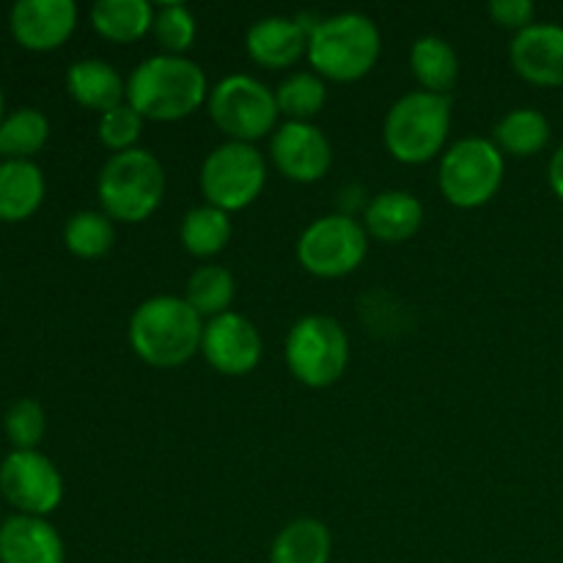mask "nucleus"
I'll return each mask as SVG.
<instances>
[{
	"instance_id": "obj_20",
	"label": "nucleus",
	"mask_w": 563,
	"mask_h": 563,
	"mask_svg": "<svg viewBox=\"0 0 563 563\" xmlns=\"http://www.w3.org/2000/svg\"><path fill=\"white\" fill-rule=\"evenodd\" d=\"M44 174L33 159H3L0 163V220L20 223L44 201Z\"/></svg>"
},
{
	"instance_id": "obj_21",
	"label": "nucleus",
	"mask_w": 563,
	"mask_h": 563,
	"mask_svg": "<svg viewBox=\"0 0 563 563\" xmlns=\"http://www.w3.org/2000/svg\"><path fill=\"white\" fill-rule=\"evenodd\" d=\"M333 537L317 517H297L280 528L269 548V563H330Z\"/></svg>"
},
{
	"instance_id": "obj_18",
	"label": "nucleus",
	"mask_w": 563,
	"mask_h": 563,
	"mask_svg": "<svg viewBox=\"0 0 563 563\" xmlns=\"http://www.w3.org/2000/svg\"><path fill=\"white\" fill-rule=\"evenodd\" d=\"M423 225V203L407 190L377 192L366 203L363 229L368 236L385 245H399L416 236Z\"/></svg>"
},
{
	"instance_id": "obj_26",
	"label": "nucleus",
	"mask_w": 563,
	"mask_h": 563,
	"mask_svg": "<svg viewBox=\"0 0 563 563\" xmlns=\"http://www.w3.org/2000/svg\"><path fill=\"white\" fill-rule=\"evenodd\" d=\"M236 297V280L220 264H203L187 278L185 300L201 319H214L220 313L231 311V302Z\"/></svg>"
},
{
	"instance_id": "obj_30",
	"label": "nucleus",
	"mask_w": 563,
	"mask_h": 563,
	"mask_svg": "<svg viewBox=\"0 0 563 563\" xmlns=\"http://www.w3.org/2000/svg\"><path fill=\"white\" fill-rule=\"evenodd\" d=\"M152 33L165 55H185L196 44L198 20L185 3H163L154 9Z\"/></svg>"
},
{
	"instance_id": "obj_27",
	"label": "nucleus",
	"mask_w": 563,
	"mask_h": 563,
	"mask_svg": "<svg viewBox=\"0 0 563 563\" xmlns=\"http://www.w3.org/2000/svg\"><path fill=\"white\" fill-rule=\"evenodd\" d=\"M275 102L286 121H313L328 104V80L317 71H291L275 88Z\"/></svg>"
},
{
	"instance_id": "obj_11",
	"label": "nucleus",
	"mask_w": 563,
	"mask_h": 563,
	"mask_svg": "<svg viewBox=\"0 0 563 563\" xmlns=\"http://www.w3.org/2000/svg\"><path fill=\"white\" fill-rule=\"evenodd\" d=\"M0 493L20 515L47 517L64 500V478L38 451H11L0 462Z\"/></svg>"
},
{
	"instance_id": "obj_34",
	"label": "nucleus",
	"mask_w": 563,
	"mask_h": 563,
	"mask_svg": "<svg viewBox=\"0 0 563 563\" xmlns=\"http://www.w3.org/2000/svg\"><path fill=\"white\" fill-rule=\"evenodd\" d=\"M548 181H550V190L563 201V143L555 148V154L550 157L548 165Z\"/></svg>"
},
{
	"instance_id": "obj_6",
	"label": "nucleus",
	"mask_w": 563,
	"mask_h": 563,
	"mask_svg": "<svg viewBox=\"0 0 563 563\" xmlns=\"http://www.w3.org/2000/svg\"><path fill=\"white\" fill-rule=\"evenodd\" d=\"M284 357L297 383L313 390L330 388L350 366V335L339 319L308 313L291 324Z\"/></svg>"
},
{
	"instance_id": "obj_28",
	"label": "nucleus",
	"mask_w": 563,
	"mask_h": 563,
	"mask_svg": "<svg viewBox=\"0 0 563 563\" xmlns=\"http://www.w3.org/2000/svg\"><path fill=\"white\" fill-rule=\"evenodd\" d=\"M49 137V121L36 108H16L0 124V157L31 159Z\"/></svg>"
},
{
	"instance_id": "obj_1",
	"label": "nucleus",
	"mask_w": 563,
	"mask_h": 563,
	"mask_svg": "<svg viewBox=\"0 0 563 563\" xmlns=\"http://www.w3.org/2000/svg\"><path fill=\"white\" fill-rule=\"evenodd\" d=\"M207 71L187 55L157 53L126 77V102L146 121H181L209 99Z\"/></svg>"
},
{
	"instance_id": "obj_7",
	"label": "nucleus",
	"mask_w": 563,
	"mask_h": 563,
	"mask_svg": "<svg viewBox=\"0 0 563 563\" xmlns=\"http://www.w3.org/2000/svg\"><path fill=\"white\" fill-rule=\"evenodd\" d=\"M506 157L493 137H462L440 157L438 185L445 201L456 209H478L504 187Z\"/></svg>"
},
{
	"instance_id": "obj_15",
	"label": "nucleus",
	"mask_w": 563,
	"mask_h": 563,
	"mask_svg": "<svg viewBox=\"0 0 563 563\" xmlns=\"http://www.w3.org/2000/svg\"><path fill=\"white\" fill-rule=\"evenodd\" d=\"M509 58L517 75L531 86H563V25L533 22L526 31L515 33Z\"/></svg>"
},
{
	"instance_id": "obj_13",
	"label": "nucleus",
	"mask_w": 563,
	"mask_h": 563,
	"mask_svg": "<svg viewBox=\"0 0 563 563\" xmlns=\"http://www.w3.org/2000/svg\"><path fill=\"white\" fill-rule=\"evenodd\" d=\"M269 157L286 179L313 185L333 165V146L313 121H284L269 137Z\"/></svg>"
},
{
	"instance_id": "obj_10",
	"label": "nucleus",
	"mask_w": 563,
	"mask_h": 563,
	"mask_svg": "<svg viewBox=\"0 0 563 563\" xmlns=\"http://www.w3.org/2000/svg\"><path fill=\"white\" fill-rule=\"evenodd\" d=\"M368 240V231L352 214H322L297 240V262L313 278H346L366 262Z\"/></svg>"
},
{
	"instance_id": "obj_22",
	"label": "nucleus",
	"mask_w": 563,
	"mask_h": 563,
	"mask_svg": "<svg viewBox=\"0 0 563 563\" xmlns=\"http://www.w3.org/2000/svg\"><path fill=\"white\" fill-rule=\"evenodd\" d=\"M410 71L418 86H421V91L449 97V91L460 80V55H456L454 44L445 42L443 36L429 33V36L412 42Z\"/></svg>"
},
{
	"instance_id": "obj_4",
	"label": "nucleus",
	"mask_w": 563,
	"mask_h": 563,
	"mask_svg": "<svg viewBox=\"0 0 563 563\" xmlns=\"http://www.w3.org/2000/svg\"><path fill=\"white\" fill-rule=\"evenodd\" d=\"M451 132V97L410 91L396 99L383 121V143L396 163L427 165L443 154Z\"/></svg>"
},
{
	"instance_id": "obj_17",
	"label": "nucleus",
	"mask_w": 563,
	"mask_h": 563,
	"mask_svg": "<svg viewBox=\"0 0 563 563\" xmlns=\"http://www.w3.org/2000/svg\"><path fill=\"white\" fill-rule=\"evenodd\" d=\"M60 533L44 517L14 515L0 526V563H64Z\"/></svg>"
},
{
	"instance_id": "obj_2",
	"label": "nucleus",
	"mask_w": 563,
	"mask_h": 563,
	"mask_svg": "<svg viewBox=\"0 0 563 563\" xmlns=\"http://www.w3.org/2000/svg\"><path fill=\"white\" fill-rule=\"evenodd\" d=\"M203 324L185 297L154 295L132 311L126 339L148 366L179 368L201 352Z\"/></svg>"
},
{
	"instance_id": "obj_19",
	"label": "nucleus",
	"mask_w": 563,
	"mask_h": 563,
	"mask_svg": "<svg viewBox=\"0 0 563 563\" xmlns=\"http://www.w3.org/2000/svg\"><path fill=\"white\" fill-rule=\"evenodd\" d=\"M66 91L80 108L97 110L99 115L126 102V80L102 58L75 60L66 71Z\"/></svg>"
},
{
	"instance_id": "obj_33",
	"label": "nucleus",
	"mask_w": 563,
	"mask_h": 563,
	"mask_svg": "<svg viewBox=\"0 0 563 563\" xmlns=\"http://www.w3.org/2000/svg\"><path fill=\"white\" fill-rule=\"evenodd\" d=\"M489 16L498 27H506V31H526V27L533 25L537 20V5L531 0H493L487 5Z\"/></svg>"
},
{
	"instance_id": "obj_32",
	"label": "nucleus",
	"mask_w": 563,
	"mask_h": 563,
	"mask_svg": "<svg viewBox=\"0 0 563 563\" xmlns=\"http://www.w3.org/2000/svg\"><path fill=\"white\" fill-rule=\"evenodd\" d=\"M3 427L14 451H36L47 429V416L36 399H20L9 407Z\"/></svg>"
},
{
	"instance_id": "obj_24",
	"label": "nucleus",
	"mask_w": 563,
	"mask_h": 563,
	"mask_svg": "<svg viewBox=\"0 0 563 563\" xmlns=\"http://www.w3.org/2000/svg\"><path fill=\"white\" fill-rule=\"evenodd\" d=\"M550 121L537 108H515L495 124L493 143L511 157H533L550 143Z\"/></svg>"
},
{
	"instance_id": "obj_12",
	"label": "nucleus",
	"mask_w": 563,
	"mask_h": 563,
	"mask_svg": "<svg viewBox=\"0 0 563 563\" xmlns=\"http://www.w3.org/2000/svg\"><path fill=\"white\" fill-rule=\"evenodd\" d=\"M201 355L223 377H245L262 363V333L242 313H220L203 324Z\"/></svg>"
},
{
	"instance_id": "obj_8",
	"label": "nucleus",
	"mask_w": 563,
	"mask_h": 563,
	"mask_svg": "<svg viewBox=\"0 0 563 563\" xmlns=\"http://www.w3.org/2000/svg\"><path fill=\"white\" fill-rule=\"evenodd\" d=\"M207 113L212 124L236 143L273 137L280 119L275 91L253 75H229L209 88Z\"/></svg>"
},
{
	"instance_id": "obj_16",
	"label": "nucleus",
	"mask_w": 563,
	"mask_h": 563,
	"mask_svg": "<svg viewBox=\"0 0 563 563\" xmlns=\"http://www.w3.org/2000/svg\"><path fill=\"white\" fill-rule=\"evenodd\" d=\"M308 33L311 25L297 16H262L247 27L245 49L253 64L264 69H289L308 55Z\"/></svg>"
},
{
	"instance_id": "obj_35",
	"label": "nucleus",
	"mask_w": 563,
	"mask_h": 563,
	"mask_svg": "<svg viewBox=\"0 0 563 563\" xmlns=\"http://www.w3.org/2000/svg\"><path fill=\"white\" fill-rule=\"evenodd\" d=\"M3 119H5L3 115V91H0V124H3Z\"/></svg>"
},
{
	"instance_id": "obj_9",
	"label": "nucleus",
	"mask_w": 563,
	"mask_h": 563,
	"mask_svg": "<svg viewBox=\"0 0 563 563\" xmlns=\"http://www.w3.org/2000/svg\"><path fill=\"white\" fill-rule=\"evenodd\" d=\"M267 185V159L253 143L225 141L201 165V192L209 207L242 212L262 198Z\"/></svg>"
},
{
	"instance_id": "obj_23",
	"label": "nucleus",
	"mask_w": 563,
	"mask_h": 563,
	"mask_svg": "<svg viewBox=\"0 0 563 563\" xmlns=\"http://www.w3.org/2000/svg\"><path fill=\"white\" fill-rule=\"evenodd\" d=\"M91 25L113 44L141 42L154 27V5L146 0H99L91 9Z\"/></svg>"
},
{
	"instance_id": "obj_31",
	"label": "nucleus",
	"mask_w": 563,
	"mask_h": 563,
	"mask_svg": "<svg viewBox=\"0 0 563 563\" xmlns=\"http://www.w3.org/2000/svg\"><path fill=\"white\" fill-rule=\"evenodd\" d=\"M143 124H146V119L130 102L119 104V108L99 115V143L104 148H110L113 154L130 152V148H137V141L143 135Z\"/></svg>"
},
{
	"instance_id": "obj_29",
	"label": "nucleus",
	"mask_w": 563,
	"mask_h": 563,
	"mask_svg": "<svg viewBox=\"0 0 563 563\" xmlns=\"http://www.w3.org/2000/svg\"><path fill=\"white\" fill-rule=\"evenodd\" d=\"M64 245L77 258H99L115 245V223L104 212L82 209L64 225Z\"/></svg>"
},
{
	"instance_id": "obj_25",
	"label": "nucleus",
	"mask_w": 563,
	"mask_h": 563,
	"mask_svg": "<svg viewBox=\"0 0 563 563\" xmlns=\"http://www.w3.org/2000/svg\"><path fill=\"white\" fill-rule=\"evenodd\" d=\"M231 234H234V225H231L229 212L209 207V203L192 207L179 225L181 245L196 258H212L223 253L231 242Z\"/></svg>"
},
{
	"instance_id": "obj_3",
	"label": "nucleus",
	"mask_w": 563,
	"mask_h": 563,
	"mask_svg": "<svg viewBox=\"0 0 563 563\" xmlns=\"http://www.w3.org/2000/svg\"><path fill=\"white\" fill-rule=\"evenodd\" d=\"M383 36L377 22L361 11H339L313 22L308 33V64L322 80L357 82L377 66Z\"/></svg>"
},
{
	"instance_id": "obj_36",
	"label": "nucleus",
	"mask_w": 563,
	"mask_h": 563,
	"mask_svg": "<svg viewBox=\"0 0 563 563\" xmlns=\"http://www.w3.org/2000/svg\"><path fill=\"white\" fill-rule=\"evenodd\" d=\"M0 526H3V522H0Z\"/></svg>"
},
{
	"instance_id": "obj_5",
	"label": "nucleus",
	"mask_w": 563,
	"mask_h": 563,
	"mask_svg": "<svg viewBox=\"0 0 563 563\" xmlns=\"http://www.w3.org/2000/svg\"><path fill=\"white\" fill-rule=\"evenodd\" d=\"M102 212L113 223H143L165 198V168L148 148L110 154L97 179Z\"/></svg>"
},
{
	"instance_id": "obj_14",
	"label": "nucleus",
	"mask_w": 563,
	"mask_h": 563,
	"mask_svg": "<svg viewBox=\"0 0 563 563\" xmlns=\"http://www.w3.org/2000/svg\"><path fill=\"white\" fill-rule=\"evenodd\" d=\"M9 25L22 47L49 53L75 33L77 5L71 0H20L11 5Z\"/></svg>"
}]
</instances>
